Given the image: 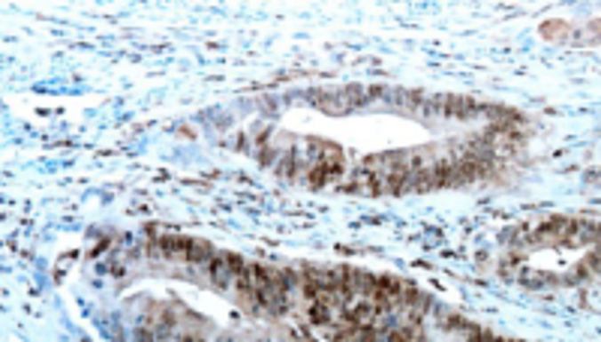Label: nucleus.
<instances>
[{"instance_id":"nucleus-1","label":"nucleus","mask_w":601,"mask_h":342,"mask_svg":"<svg viewBox=\"0 0 601 342\" xmlns=\"http://www.w3.org/2000/svg\"><path fill=\"white\" fill-rule=\"evenodd\" d=\"M163 252L169 258H187V261H211L213 252L204 243L187 241V237H165Z\"/></svg>"}]
</instances>
